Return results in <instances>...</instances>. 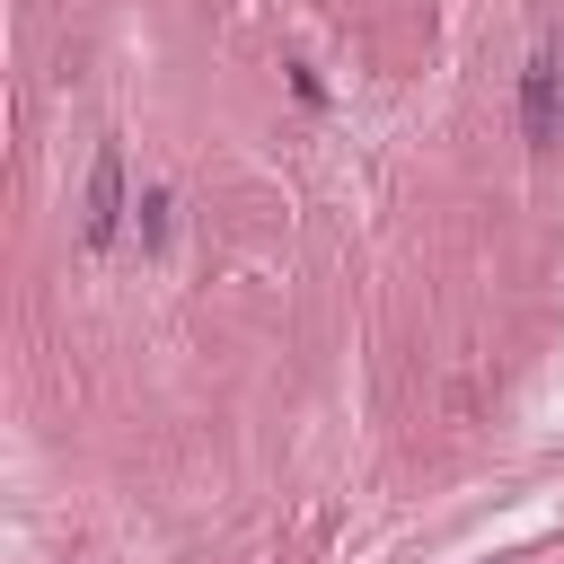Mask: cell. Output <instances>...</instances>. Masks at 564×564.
<instances>
[{
  "mask_svg": "<svg viewBox=\"0 0 564 564\" xmlns=\"http://www.w3.org/2000/svg\"><path fill=\"white\" fill-rule=\"evenodd\" d=\"M520 132L546 150L564 132V44H538L529 70H520Z\"/></svg>",
  "mask_w": 564,
  "mask_h": 564,
  "instance_id": "1",
  "label": "cell"
},
{
  "mask_svg": "<svg viewBox=\"0 0 564 564\" xmlns=\"http://www.w3.org/2000/svg\"><path fill=\"white\" fill-rule=\"evenodd\" d=\"M115 229H123V150L106 141L97 150V167H88V194H79V247H115Z\"/></svg>",
  "mask_w": 564,
  "mask_h": 564,
  "instance_id": "2",
  "label": "cell"
}]
</instances>
